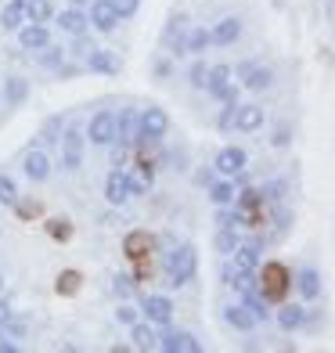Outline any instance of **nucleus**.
<instances>
[{
	"mask_svg": "<svg viewBox=\"0 0 335 353\" xmlns=\"http://www.w3.org/2000/svg\"><path fill=\"white\" fill-rule=\"evenodd\" d=\"M90 26L98 29V33H112V29H116L123 19H119V11H116V4H112V0H94L90 4Z\"/></svg>",
	"mask_w": 335,
	"mask_h": 353,
	"instance_id": "obj_15",
	"label": "nucleus"
},
{
	"mask_svg": "<svg viewBox=\"0 0 335 353\" xmlns=\"http://www.w3.org/2000/svg\"><path fill=\"white\" fill-rule=\"evenodd\" d=\"M223 325H231L234 332H252L256 328V317H252L245 310V303L238 299V303H227V307H223Z\"/></svg>",
	"mask_w": 335,
	"mask_h": 353,
	"instance_id": "obj_20",
	"label": "nucleus"
},
{
	"mask_svg": "<svg viewBox=\"0 0 335 353\" xmlns=\"http://www.w3.org/2000/svg\"><path fill=\"white\" fill-rule=\"evenodd\" d=\"M112 4H116L119 19H134V14L141 11V0H112Z\"/></svg>",
	"mask_w": 335,
	"mask_h": 353,
	"instance_id": "obj_47",
	"label": "nucleus"
},
{
	"mask_svg": "<svg viewBox=\"0 0 335 353\" xmlns=\"http://www.w3.org/2000/svg\"><path fill=\"white\" fill-rule=\"evenodd\" d=\"M83 69L98 72V76H119V72H123V58L112 54V51H105V47H94V51L83 58Z\"/></svg>",
	"mask_w": 335,
	"mask_h": 353,
	"instance_id": "obj_14",
	"label": "nucleus"
},
{
	"mask_svg": "<svg viewBox=\"0 0 335 353\" xmlns=\"http://www.w3.org/2000/svg\"><path fill=\"white\" fill-rule=\"evenodd\" d=\"M61 134H65V119L61 116H47L43 126H40V134H37V144H43V148H51V144L61 141Z\"/></svg>",
	"mask_w": 335,
	"mask_h": 353,
	"instance_id": "obj_31",
	"label": "nucleus"
},
{
	"mask_svg": "<svg viewBox=\"0 0 335 353\" xmlns=\"http://www.w3.org/2000/svg\"><path fill=\"white\" fill-rule=\"evenodd\" d=\"M19 43H22V51H43V47L51 43V33H47V26L29 22V26L19 29Z\"/></svg>",
	"mask_w": 335,
	"mask_h": 353,
	"instance_id": "obj_22",
	"label": "nucleus"
},
{
	"mask_svg": "<svg viewBox=\"0 0 335 353\" xmlns=\"http://www.w3.org/2000/svg\"><path fill=\"white\" fill-rule=\"evenodd\" d=\"M263 108L260 105H238V116H234V130H242V134H256L260 126H263Z\"/></svg>",
	"mask_w": 335,
	"mask_h": 353,
	"instance_id": "obj_23",
	"label": "nucleus"
},
{
	"mask_svg": "<svg viewBox=\"0 0 335 353\" xmlns=\"http://www.w3.org/2000/svg\"><path fill=\"white\" fill-rule=\"evenodd\" d=\"M210 37H213V43H216V47L234 43L238 37H242V19H238V14H227V19H220V22L210 29Z\"/></svg>",
	"mask_w": 335,
	"mask_h": 353,
	"instance_id": "obj_21",
	"label": "nucleus"
},
{
	"mask_svg": "<svg viewBox=\"0 0 335 353\" xmlns=\"http://www.w3.org/2000/svg\"><path fill=\"white\" fill-rule=\"evenodd\" d=\"M170 72H173V65H170L166 58H159V61H155V79H166Z\"/></svg>",
	"mask_w": 335,
	"mask_h": 353,
	"instance_id": "obj_50",
	"label": "nucleus"
},
{
	"mask_svg": "<svg viewBox=\"0 0 335 353\" xmlns=\"http://www.w3.org/2000/svg\"><path fill=\"white\" fill-rule=\"evenodd\" d=\"M58 72V79H72L76 72H79V65H61V69H54Z\"/></svg>",
	"mask_w": 335,
	"mask_h": 353,
	"instance_id": "obj_52",
	"label": "nucleus"
},
{
	"mask_svg": "<svg viewBox=\"0 0 335 353\" xmlns=\"http://www.w3.org/2000/svg\"><path fill=\"white\" fill-rule=\"evenodd\" d=\"M166 134H170L166 108H159V105L141 108V116H137V141H134V144H159Z\"/></svg>",
	"mask_w": 335,
	"mask_h": 353,
	"instance_id": "obj_3",
	"label": "nucleus"
},
{
	"mask_svg": "<svg viewBox=\"0 0 335 353\" xmlns=\"http://www.w3.org/2000/svg\"><path fill=\"white\" fill-rule=\"evenodd\" d=\"M155 350H163V353H202V343L191 332H181V328L166 325V332L155 339Z\"/></svg>",
	"mask_w": 335,
	"mask_h": 353,
	"instance_id": "obj_8",
	"label": "nucleus"
},
{
	"mask_svg": "<svg viewBox=\"0 0 335 353\" xmlns=\"http://www.w3.org/2000/svg\"><path fill=\"white\" fill-rule=\"evenodd\" d=\"M11 317H14V310H11V303H8L4 296H0V328H4V325H8Z\"/></svg>",
	"mask_w": 335,
	"mask_h": 353,
	"instance_id": "obj_49",
	"label": "nucleus"
},
{
	"mask_svg": "<svg viewBox=\"0 0 335 353\" xmlns=\"http://www.w3.org/2000/svg\"><path fill=\"white\" fill-rule=\"evenodd\" d=\"M216 223H220V228H245V220H242V213H238V210H227V205H216Z\"/></svg>",
	"mask_w": 335,
	"mask_h": 353,
	"instance_id": "obj_43",
	"label": "nucleus"
},
{
	"mask_svg": "<svg viewBox=\"0 0 335 353\" xmlns=\"http://www.w3.org/2000/svg\"><path fill=\"white\" fill-rule=\"evenodd\" d=\"M260 191H263V199H267V202H274V205H278V202L285 199V181H270V184L260 188Z\"/></svg>",
	"mask_w": 335,
	"mask_h": 353,
	"instance_id": "obj_45",
	"label": "nucleus"
},
{
	"mask_svg": "<svg viewBox=\"0 0 335 353\" xmlns=\"http://www.w3.org/2000/svg\"><path fill=\"white\" fill-rule=\"evenodd\" d=\"M54 22H58V29L61 33H69V37H79V33H87V26H90V14L83 11V8H65V11H58L54 14Z\"/></svg>",
	"mask_w": 335,
	"mask_h": 353,
	"instance_id": "obj_16",
	"label": "nucleus"
},
{
	"mask_svg": "<svg viewBox=\"0 0 335 353\" xmlns=\"http://www.w3.org/2000/svg\"><path fill=\"white\" fill-rule=\"evenodd\" d=\"M65 47H58V43H47L43 47V51H37V61H40V69H61V65H65Z\"/></svg>",
	"mask_w": 335,
	"mask_h": 353,
	"instance_id": "obj_35",
	"label": "nucleus"
},
{
	"mask_svg": "<svg viewBox=\"0 0 335 353\" xmlns=\"http://www.w3.org/2000/svg\"><path fill=\"white\" fill-rule=\"evenodd\" d=\"M155 249V238L152 234H145V231H130L123 238V252H126V260H145V256Z\"/></svg>",
	"mask_w": 335,
	"mask_h": 353,
	"instance_id": "obj_19",
	"label": "nucleus"
},
{
	"mask_svg": "<svg viewBox=\"0 0 335 353\" xmlns=\"http://www.w3.org/2000/svg\"><path fill=\"white\" fill-rule=\"evenodd\" d=\"M213 166H216L220 176H238V173H245L249 155H245V148H238V144H227V148H220V152H216Z\"/></svg>",
	"mask_w": 335,
	"mask_h": 353,
	"instance_id": "obj_10",
	"label": "nucleus"
},
{
	"mask_svg": "<svg viewBox=\"0 0 335 353\" xmlns=\"http://www.w3.org/2000/svg\"><path fill=\"white\" fill-rule=\"evenodd\" d=\"M234 76L242 79V87L252 90V94H263L274 87V69L263 65V61H242V65L234 69Z\"/></svg>",
	"mask_w": 335,
	"mask_h": 353,
	"instance_id": "obj_5",
	"label": "nucleus"
},
{
	"mask_svg": "<svg viewBox=\"0 0 335 353\" xmlns=\"http://www.w3.org/2000/svg\"><path fill=\"white\" fill-rule=\"evenodd\" d=\"M79 288H83V274H79V270H61V274L54 278V292L58 296H76Z\"/></svg>",
	"mask_w": 335,
	"mask_h": 353,
	"instance_id": "obj_33",
	"label": "nucleus"
},
{
	"mask_svg": "<svg viewBox=\"0 0 335 353\" xmlns=\"http://www.w3.org/2000/svg\"><path fill=\"white\" fill-rule=\"evenodd\" d=\"M187 14L184 11H177V14H170V22H166V29H163V47L170 54H184V37H187Z\"/></svg>",
	"mask_w": 335,
	"mask_h": 353,
	"instance_id": "obj_13",
	"label": "nucleus"
},
{
	"mask_svg": "<svg viewBox=\"0 0 335 353\" xmlns=\"http://www.w3.org/2000/svg\"><path fill=\"white\" fill-rule=\"evenodd\" d=\"M130 339H134V350H155L159 335L152 332V325H141V321H134V325H130Z\"/></svg>",
	"mask_w": 335,
	"mask_h": 353,
	"instance_id": "obj_36",
	"label": "nucleus"
},
{
	"mask_svg": "<svg viewBox=\"0 0 335 353\" xmlns=\"http://www.w3.org/2000/svg\"><path fill=\"white\" fill-rule=\"evenodd\" d=\"M51 19H54V4H51V0H26V22L47 26Z\"/></svg>",
	"mask_w": 335,
	"mask_h": 353,
	"instance_id": "obj_34",
	"label": "nucleus"
},
{
	"mask_svg": "<svg viewBox=\"0 0 335 353\" xmlns=\"http://www.w3.org/2000/svg\"><path fill=\"white\" fill-rule=\"evenodd\" d=\"M303 325H307V310H303L299 303H285L278 310V328L281 332H299Z\"/></svg>",
	"mask_w": 335,
	"mask_h": 353,
	"instance_id": "obj_28",
	"label": "nucleus"
},
{
	"mask_svg": "<svg viewBox=\"0 0 335 353\" xmlns=\"http://www.w3.org/2000/svg\"><path fill=\"white\" fill-rule=\"evenodd\" d=\"M72 4H76V8H83V4H87V0H72Z\"/></svg>",
	"mask_w": 335,
	"mask_h": 353,
	"instance_id": "obj_53",
	"label": "nucleus"
},
{
	"mask_svg": "<svg viewBox=\"0 0 335 353\" xmlns=\"http://www.w3.org/2000/svg\"><path fill=\"white\" fill-rule=\"evenodd\" d=\"M205 79H210V65H205V61H195V65L187 69V83L195 90H205Z\"/></svg>",
	"mask_w": 335,
	"mask_h": 353,
	"instance_id": "obj_42",
	"label": "nucleus"
},
{
	"mask_svg": "<svg viewBox=\"0 0 335 353\" xmlns=\"http://www.w3.org/2000/svg\"><path fill=\"white\" fill-rule=\"evenodd\" d=\"M11 210H14V213H19L22 220H37V216L43 213V205H40L37 199H29V202H22V199H19V202H14V205H11Z\"/></svg>",
	"mask_w": 335,
	"mask_h": 353,
	"instance_id": "obj_44",
	"label": "nucleus"
},
{
	"mask_svg": "<svg viewBox=\"0 0 335 353\" xmlns=\"http://www.w3.org/2000/svg\"><path fill=\"white\" fill-rule=\"evenodd\" d=\"M19 202V184L8 173H0V205H14Z\"/></svg>",
	"mask_w": 335,
	"mask_h": 353,
	"instance_id": "obj_41",
	"label": "nucleus"
},
{
	"mask_svg": "<svg viewBox=\"0 0 335 353\" xmlns=\"http://www.w3.org/2000/svg\"><path fill=\"white\" fill-rule=\"evenodd\" d=\"M51 155L43 152V144H33V148H26L22 155V173H26V181H33V184H43L47 176H51Z\"/></svg>",
	"mask_w": 335,
	"mask_h": 353,
	"instance_id": "obj_7",
	"label": "nucleus"
},
{
	"mask_svg": "<svg viewBox=\"0 0 335 353\" xmlns=\"http://www.w3.org/2000/svg\"><path fill=\"white\" fill-rule=\"evenodd\" d=\"M141 310H145V317L152 321V325H170L173 321V303L166 299V296H145L141 299Z\"/></svg>",
	"mask_w": 335,
	"mask_h": 353,
	"instance_id": "obj_18",
	"label": "nucleus"
},
{
	"mask_svg": "<svg viewBox=\"0 0 335 353\" xmlns=\"http://www.w3.org/2000/svg\"><path fill=\"white\" fill-rule=\"evenodd\" d=\"M26 26V0H8L4 11H0V29L4 33H19Z\"/></svg>",
	"mask_w": 335,
	"mask_h": 353,
	"instance_id": "obj_26",
	"label": "nucleus"
},
{
	"mask_svg": "<svg viewBox=\"0 0 335 353\" xmlns=\"http://www.w3.org/2000/svg\"><path fill=\"white\" fill-rule=\"evenodd\" d=\"M58 148H61V166H65L69 173H76L79 166H83L87 137H83V130H79V126H65V134H61Z\"/></svg>",
	"mask_w": 335,
	"mask_h": 353,
	"instance_id": "obj_4",
	"label": "nucleus"
},
{
	"mask_svg": "<svg viewBox=\"0 0 335 353\" xmlns=\"http://www.w3.org/2000/svg\"><path fill=\"white\" fill-rule=\"evenodd\" d=\"M47 234H51L54 242H69V238H72V220H69V216L47 220Z\"/></svg>",
	"mask_w": 335,
	"mask_h": 353,
	"instance_id": "obj_39",
	"label": "nucleus"
},
{
	"mask_svg": "<svg viewBox=\"0 0 335 353\" xmlns=\"http://www.w3.org/2000/svg\"><path fill=\"white\" fill-rule=\"evenodd\" d=\"M0 292H4V278H0Z\"/></svg>",
	"mask_w": 335,
	"mask_h": 353,
	"instance_id": "obj_54",
	"label": "nucleus"
},
{
	"mask_svg": "<svg viewBox=\"0 0 335 353\" xmlns=\"http://www.w3.org/2000/svg\"><path fill=\"white\" fill-rule=\"evenodd\" d=\"M87 141L98 144V148H108V144L116 141V112H112V108L94 112L90 123H87Z\"/></svg>",
	"mask_w": 335,
	"mask_h": 353,
	"instance_id": "obj_6",
	"label": "nucleus"
},
{
	"mask_svg": "<svg viewBox=\"0 0 335 353\" xmlns=\"http://www.w3.org/2000/svg\"><path fill=\"white\" fill-rule=\"evenodd\" d=\"M292 285L299 288L303 299H317V296H321V274H317L314 267H299L296 278H292Z\"/></svg>",
	"mask_w": 335,
	"mask_h": 353,
	"instance_id": "obj_25",
	"label": "nucleus"
},
{
	"mask_svg": "<svg viewBox=\"0 0 335 353\" xmlns=\"http://www.w3.org/2000/svg\"><path fill=\"white\" fill-rule=\"evenodd\" d=\"M116 321H119V325H126V328H130L134 321H141V317H137V310H134V307H126V303H123V307L116 310Z\"/></svg>",
	"mask_w": 335,
	"mask_h": 353,
	"instance_id": "obj_48",
	"label": "nucleus"
},
{
	"mask_svg": "<svg viewBox=\"0 0 335 353\" xmlns=\"http://www.w3.org/2000/svg\"><path fill=\"white\" fill-rule=\"evenodd\" d=\"M116 141L126 144V148L137 141V112L134 108H119L116 112Z\"/></svg>",
	"mask_w": 335,
	"mask_h": 353,
	"instance_id": "obj_24",
	"label": "nucleus"
},
{
	"mask_svg": "<svg viewBox=\"0 0 335 353\" xmlns=\"http://www.w3.org/2000/svg\"><path fill=\"white\" fill-rule=\"evenodd\" d=\"M231 76H234V69H231V65H213V69H210V79H205V90H210L216 101L238 98V87L231 83Z\"/></svg>",
	"mask_w": 335,
	"mask_h": 353,
	"instance_id": "obj_12",
	"label": "nucleus"
},
{
	"mask_svg": "<svg viewBox=\"0 0 335 353\" xmlns=\"http://www.w3.org/2000/svg\"><path fill=\"white\" fill-rule=\"evenodd\" d=\"M256 281H260V292L267 303H285V296L292 288V270L278 260H270V263H260Z\"/></svg>",
	"mask_w": 335,
	"mask_h": 353,
	"instance_id": "obj_2",
	"label": "nucleus"
},
{
	"mask_svg": "<svg viewBox=\"0 0 335 353\" xmlns=\"http://www.w3.org/2000/svg\"><path fill=\"white\" fill-rule=\"evenodd\" d=\"M4 101H8L11 108H22V105L29 101V79L8 76V79H4Z\"/></svg>",
	"mask_w": 335,
	"mask_h": 353,
	"instance_id": "obj_29",
	"label": "nucleus"
},
{
	"mask_svg": "<svg viewBox=\"0 0 335 353\" xmlns=\"http://www.w3.org/2000/svg\"><path fill=\"white\" fill-rule=\"evenodd\" d=\"M152 181H155V166L148 163V159L137 155L134 170L126 173V184H130V195H145V191H152Z\"/></svg>",
	"mask_w": 335,
	"mask_h": 353,
	"instance_id": "obj_17",
	"label": "nucleus"
},
{
	"mask_svg": "<svg viewBox=\"0 0 335 353\" xmlns=\"http://www.w3.org/2000/svg\"><path fill=\"white\" fill-rule=\"evenodd\" d=\"M195 274H199L195 245H173L166 252V285L170 288H184L187 281H195Z\"/></svg>",
	"mask_w": 335,
	"mask_h": 353,
	"instance_id": "obj_1",
	"label": "nucleus"
},
{
	"mask_svg": "<svg viewBox=\"0 0 335 353\" xmlns=\"http://www.w3.org/2000/svg\"><path fill=\"white\" fill-rule=\"evenodd\" d=\"M234 195H238L234 176H223V181H213L210 184V202L213 205H234Z\"/></svg>",
	"mask_w": 335,
	"mask_h": 353,
	"instance_id": "obj_30",
	"label": "nucleus"
},
{
	"mask_svg": "<svg viewBox=\"0 0 335 353\" xmlns=\"http://www.w3.org/2000/svg\"><path fill=\"white\" fill-rule=\"evenodd\" d=\"M90 51H94V40H90L87 33H79V37H76V43H72V54H76L79 61H83Z\"/></svg>",
	"mask_w": 335,
	"mask_h": 353,
	"instance_id": "obj_46",
	"label": "nucleus"
},
{
	"mask_svg": "<svg viewBox=\"0 0 335 353\" xmlns=\"http://www.w3.org/2000/svg\"><path fill=\"white\" fill-rule=\"evenodd\" d=\"M134 195H130V184H126V170L123 166H112L108 170V176H105V202L108 205H126Z\"/></svg>",
	"mask_w": 335,
	"mask_h": 353,
	"instance_id": "obj_11",
	"label": "nucleus"
},
{
	"mask_svg": "<svg viewBox=\"0 0 335 353\" xmlns=\"http://www.w3.org/2000/svg\"><path fill=\"white\" fill-rule=\"evenodd\" d=\"M213 47V37H210V29L205 26H191L187 29V37H184V54H195V58H202L205 51Z\"/></svg>",
	"mask_w": 335,
	"mask_h": 353,
	"instance_id": "obj_27",
	"label": "nucleus"
},
{
	"mask_svg": "<svg viewBox=\"0 0 335 353\" xmlns=\"http://www.w3.org/2000/svg\"><path fill=\"white\" fill-rule=\"evenodd\" d=\"M137 288H141V285L134 281V274H116V278H112V292H116L119 299H130Z\"/></svg>",
	"mask_w": 335,
	"mask_h": 353,
	"instance_id": "obj_40",
	"label": "nucleus"
},
{
	"mask_svg": "<svg viewBox=\"0 0 335 353\" xmlns=\"http://www.w3.org/2000/svg\"><path fill=\"white\" fill-rule=\"evenodd\" d=\"M234 116H238V98H227L220 108V116H216V130L220 134H231L234 130Z\"/></svg>",
	"mask_w": 335,
	"mask_h": 353,
	"instance_id": "obj_38",
	"label": "nucleus"
},
{
	"mask_svg": "<svg viewBox=\"0 0 335 353\" xmlns=\"http://www.w3.org/2000/svg\"><path fill=\"white\" fill-rule=\"evenodd\" d=\"M242 303H245V310L256 317V325H263V321L270 317V303L263 299L260 288H249V292H242Z\"/></svg>",
	"mask_w": 335,
	"mask_h": 353,
	"instance_id": "obj_32",
	"label": "nucleus"
},
{
	"mask_svg": "<svg viewBox=\"0 0 335 353\" xmlns=\"http://www.w3.org/2000/svg\"><path fill=\"white\" fill-rule=\"evenodd\" d=\"M289 144V126H278L274 130V148H285Z\"/></svg>",
	"mask_w": 335,
	"mask_h": 353,
	"instance_id": "obj_51",
	"label": "nucleus"
},
{
	"mask_svg": "<svg viewBox=\"0 0 335 353\" xmlns=\"http://www.w3.org/2000/svg\"><path fill=\"white\" fill-rule=\"evenodd\" d=\"M213 245H216L220 256H231L238 249V228H220L216 238H213Z\"/></svg>",
	"mask_w": 335,
	"mask_h": 353,
	"instance_id": "obj_37",
	"label": "nucleus"
},
{
	"mask_svg": "<svg viewBox=\"0 0 335 353\" xmlns=\"http://www.w3.org/2000/svg\"><path fill=\"white\" fill-rule=\"evenodd\" d=\"M260 252H263V242L256 238V242H238V249L231 252V267L238 270V274H256L260 270Z\"/></svg>",
	"mask_w": 335,
	"mask_h": 353,
	"instance_id": "obj_9",
	"label": "nucleus"
}]
</instances>
